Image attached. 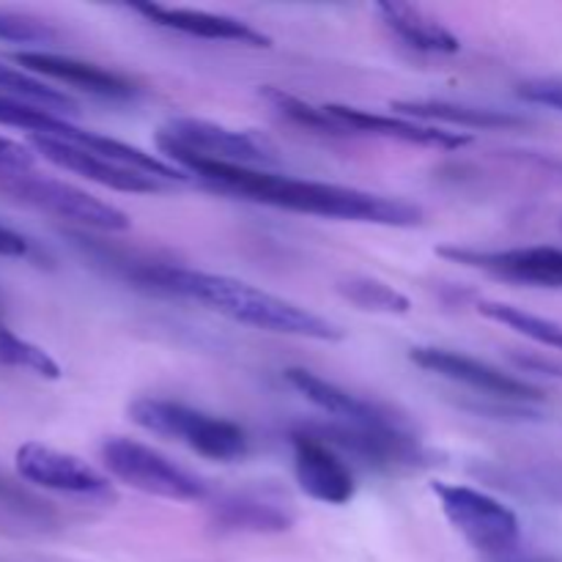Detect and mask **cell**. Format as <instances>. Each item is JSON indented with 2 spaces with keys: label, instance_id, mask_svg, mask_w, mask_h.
<instances>
[{
  "label": "cell",
  "instance_id": "obj_29",
  "mask_svg": "<svg viewBox=\"0 0 562 562\" xmlns=\"http://www.w3.org/2000/svg\"><path fill=\"white\" fill-rule=\"evenodd\" d=\"M519 97L525 102L543 104V108L562 110V82L560 80H530L519 86Z\"/></svg>",
  "mask_w": 562,
  "mask_h": 562
},
{
  "label": "cell",
  "instance_id": "obj_22",
  "mask_svg": "<svg viewBox=\"0 0 562 562\" xmlns=\"http://www.w3.org/2000/svg\"><path fill=\"white\" fill-rule=\"evenodd\" d=\"M263 102L272 104L274 113H280L283 119H289L291 124L302 126V130L318 132V135H333V137H346L355 135L346 124H340L333 113H329L327 104H313L305 99L294 97V93L283 91V88L263 86L261 88Z\"/></svg>",
  "mask_w": 562,
  "mask_h": 562
},
{
  "label": "cell",
  "instance_id": "obj_16",
  "mask_svg": "<svg viewBox=\"0 0 562 562\" xmlns=\"http://www.w3.org/2000/svg\"><path fill=\"white\" fill-rule=\"evenodd\" d=\"M11 60L20 64V69L31 71V75H42L55 82H64V86H75L80 91L93 93V97H137V88L126 77H121L119 71L104 69L99 64H88V60L80 58H69V55L44 53V49H22V53H11Z\"/></svg>",
  "mask_w": 562,
  "mask_h": 562
},
{
  "label": "cell",
  "instance_id": "obj_24",
  "mask_svg": "<svg viewBox=\"0 0 562 562\" xmlns=\"http://www.w3.org/2000/svg\"><path fill=\"white\" fill-rule=\"evenodd\" d=\"M477 313H481V316H486L488 322L505 324V327H510L514 333L525 335V338L536 340V344L562 351V324L560 322L536 316V313L525 311V307L508 305V302H477Z\"/></svg>",
  "mask_w": 562,
  "mask_h": 562
},
{
  "label": "cell",
  "instance_id": "obj_27",
  "mask_svg": "<svg viewBox=\"0 0 562 562\" xmlns=\"http://www.w3.org/2000/svg\"><path fill=\"white\" fill-rule=\"evenodd\" d=\"M58 38L49 22L38 20L33 14H22V11L0 9V42L9 44H53Z\"/></svg>",
  "mask_w": 562,
  "mask_h": 562
},
{
  "label": "cell",
  "instance_id": "obj_7",
  "mask_svg": "<svg viewBox=\"0 0 562 562\" xmlns=\"http://www.w3.org/2000/svg\"><path fill=\"white\" fill-rule=\"evenodd\" d=\"M302 431L322 439L324 445L338 450L340 456L379 467V470H417V467L434 464V453L409 428H376L324 420L307 423V426H302Z\"/></svg>",
  "mask_w": 562,
  "mask_h": 562
},
{
  "label": "cell",
  "instance_id": "obj_2",
  "mask_svg": "<svg viewBox=\"0 0 562 562\" xmlns=\"http://www.w3.org/2000/svg\"><path fill=\"white\" fill-rule=\"evenodd\" d=\"M135 278L143 285H154L165 294L212 307V311L223 313L225 318L245 324V327L291 335V338L322 340V344L344 340V329L338 324L327 322L324 316L296 305V302L269 294L258 285L228 278V274L201 272V269L173 267V263H148V267L137 269Z\"/></svg>",
  "mask_w": 562,
  "mask_h": 562
},
{
  "label": "cell",
  "instance_id": "obj_28",
  "mask_svg": "<svg viewBox=\"0 0 562 562\" xmlns=\"http://www.w3.org/2000/svg\"><path fill=\"white\" fill-rule=\"evenodd\" d=\"M33 162H36V151L27 143L0 135V176L27 173L33 170Z\"/></svg>",
  "mask_w": 562,
  "mask_h": 562
},
{
  "label": "cell",
  "instance_id": "obj_26",
  "mask_svg": "<svg viewBox=\"0 0 562 562\" xmlns=\"http://www.w3.org/2000/svg\"><path fill=\"white\" fill-rule=\"evenodd\" d=\"M0 362L11 368H22V371H31L42 379H53V382L60 379V366L42 346L20 338V335L11 333L3 324H0Z\"/></svg>",
  "mask_w": 562,
  "mask_h": 562
},
{
  "label": "cell",
  "instance_id": "obj_10",
  "mask_svg": "<svg viewBox=\"0 0 562 562\" xmlns=\"http://www.w3.org/2000/svg\"><path fill=\"white\" fill-rule=\"evenodd\" d=\"M409 360L417 368L437 376L448 379V382L464 384V387L483 393L492 401H503V404H519L530 406L536 401H543V393L536 384L525 382V379L514 376V373L499 371L497 366L477 357L464 355V351L439 349V346H415L409 351Z\"/></svg>",
  "mask_w": 562,
  "mask_h": 562
},
{
  "label": "cell",
  "instance_id": "obj_30",
  "mask_svg": "<svg viewBox=\"0 0 562 562\" xmlns=\"http://www.w3.org/2000/svg\"><path fill=\"white\" fill-rule=\"evenodd\" d=\"M31 252V241L22 234H16L14 228L0 223V256L3 258H22Z\"/></svg>",
  "mask_w": 562,
  "mask_h": 562
},
{
  "label": "cell",
  "instance_id": "obj_9",
  "mask_svg": "<svg viewBox=\"0 0 562 562\" xmlns=\"http://www.w3.org/2000/svg\"><path fill=\"white\" fill-rule=\"evenodd\" d=\"M16 475L47 492L66 494V497L86 499V503L113 505L119 499L108 475L77 456L64 450L47 448L42 442L20 445L14 456Z\"/></svg>",
  "mask_w": 562,
  "mask_h": 562
},
{
  "label": "cell",
  "instance_id": "obj_20",
  "mask_svg": "<svg viewBox=\"0 0 562 562\" xmlns=\"http://www.w3.org/2000/svg\"><path fill=\"white\" fill-rule=\"evenodd\" d=\"M395 115H404L412 121H442V124L467 126V130H510V126H525V115H516L510 110L497 108H475V104L445 102V99H404V102L390 104Z\"/></svg>",
  "mask_w": 562,
  "mask_h": 562
},
{
  "label": "cell",
  "instance_id": "obj_19",
  "mask_svg": "<svg viewBox=\"0 0 562 562\" xmlns=\"http://www.w3.org/2000/svg\"><path fill=\"white\" fill-rule=\"evenodd\" d=\"M373 11L384 22V27L395 33L406 47L434 55H453L461 49V38L450 27H445L437 16L417 9V5L382 0V3L373 5Z\"/></svg>",
  "mask_w": 562,
  "mask_h": 562
},
{
  "label": "cell",
  "instance_id": "obj_13",
  "mask_svg": "<svg viewBox=\"0 0 562 562\" xmlns=\"http://www.w3.org/2000/svg\"><path fill=\"white\" fill-rule=\"evenodd\" d=\"M294 445V475L302 492L324 505H349L357 494L355 475L338 450L324 445L307 431L291 434Z\"/></svg>",
  "mask_w": 562,
  "mask_h": 562
},
{
  "label": "cell",
  "instance_id": "obj_18",
  "mask_svg": "<svg viewBox=\"0 0 562 562\" xmlns=\"http://www.w3.org/2000/svg\"><path fill=\"white\" fill-rule=\"evenodd\" d=\"M212 525L223 532H256L274 536L294 527V514L283 503H272L258 494H228L209 505Z\"/></svg>",
  "mask_w": 562,
  "mask_h": 562
},
{
  "label": "cell",
  "instance_id": "obj_11",
  "mask_svg": "<svg viewBox=\"0 0 562 562\" xmlns=\"http://www.w3.org/2000/svg\"><path fill=\"white\" fill-rule=\"evenodd\" d=\"M439 256L464 267L483 269L494 278L541 289H562V247L536 245L510 250H475V247H439Z\"/></svg>",
  "mask_w": 562,
  "mask_h": 562
},
{
  "label": "cell",
  "instance_id": "obj_31",
  "mask_svg": "<svg viewBox=\"0 0 562 562\" xmlns=\"http://www.w3.org/2000/svg\"><path fill=\"white\" fill-rule=\"evenodd\" d=\"M516 366L525 368V371H532V373H547V376H558L562 379V366L554 360H541V357H514Z\"/></svg>",
  "mask_w": 562,
  "mask_h": 562
},
{
  "label": "cell",
  "instance_id": "obj_8",
  "mask_svg": "<svg viewBox=\"0 0 562 562\" xmlns=\"http://www.w3.org/2000/svg\"><path fill=\"white\" fill-rule=\"evenodd\" d=\"M159 148H176V151L192 154L201 159H214L225 165H245V168H261V165L278 162V151L263 135L250 130H231L217 121L170 119L157 132Z\"/></svg>",
  "mask_w": 562,
  "mask_h": 562
},
{
  "label": "cell",
  "instance_id": "obj_12",
  "mask_svg": "<svg viewBox=\"0 0 562 562\" xmlns=\"http://www.w3.org/2000/svg\"><path fill=\"white\" fill-rule=\"evenodd\" d=\"M27 146L36 154H42L47 162L55 168H64L69 173L82 176L88 181L108 187L115 192H162L168 190V181H159L154 176L140 173V170L124 168V165L104 159L102 154H93L88 148L77 146V143L60 140V137L49 135H27Z\"/></svg>",
  "mask_w": 562,
  "mask_h": 562
},
{
  "label": "cell",
  "instance_id": "obj_4",
  "mask_svg": "<svg viewBox=\"0 0 562 562\" xmlns=\"http://www.w3.org/2000/svg\"><path fill=\"white\" fill-rule=\"evenodd\" d=\"M102 464L115 481L137 488L143 494L162 499H176V503H203L209 499V486L195 472L184 470L168 456L159 453L151 445H143L130 437H110L104 439Z\"/></svg>",
  "mask_w": 562,
  "mask_h": 562
},
{
  "label": "cell",
  "instance_id": "obj_14",
  "mask_svg": "<svg viewBox=\"0 0 562 562\" xmlns=\"http://www.w3.org/2000/svg\"><path fill=\"white\" fill-rule=\"evenodd\" d=\"M285 382H289L296 393L305 395V401H311L316 409L329 415V420L355 423V426L406 428V423L401 420L395 412H390L387 406L376 404V401L360 398V395L349 393V390L338 387L335 382H327L324 376L305 371V368H289V371H285Z\"/></svg>",
  "mask_w": 562,
  "mask_h": 562
},
{
  "label": "cell",
  "instance_id": "obj_15",
  "mask_svg": "<svg viewBox=\"0 0 562 562\" xmlns=\"http://www.w3.org/2000/svg\"><path fill=\"white\" fill-rule=\"evenodd\" d=\"M135 14L146 16L148 22L168 31L187 33V36L209 38V42H231L247 44V47H272V38L263 31L252 27L250 22L231 14H214V11L201 9H176V5L162 3H132Z\"/></svg>",
  "mask_w": 562,
  "mask_h": 562
},
{
  "label": "cell",
  "instance_id": "obj_5",
  "mask_svg": "<svg viewBox=\"0 0 562 562\" xmlns=\"http://www.w3.org/2000/svg\"><path fill=\"white\" fill-rule=\"evenodd\" d=\"M0 192L11 201L22 203V206L38 209L44 214L69 220L82 228L102 231V234H124L132 225V220L113 203L99 201L97 195L80 190V187L49 179V176H38L33 170L0 176Z\"/></svg>",
  "mask_w": 562,
  "mask_h": 562
},
{
  "label": "cell",
  "instance_id": "obj_25",
  "mask_svg": "<svg viewBox=\"0 0 562 562\" xmlns=\"http://www.w3.org/2000/svg\"><path fill=\"white\" fill-rule=\"evenodd\" d=\"M0 126H11V130H25L27 135H49L64 137L71 130V121L60 119V115L47 113L42 108L20 102L14 97L0 93Z\"/></svg>",
  "mask_w": 562,
  "mask_h": 562
},
{
  "label": "cell",
  "instance_id": "obj_23",
  "mask_svg": "<svg viewBox=\"0 0 562 562\" xmlns=\"http://www.w3.org/2000/svg\"><path fill=\"white\" fill-rule=\"evenodd\" d=\"M338 294L344 300H349L351 305L360 307V311L368 313H384V316H406L412 311L409 296L401 294L398 289H393L390 283L376 278H362V274H355V278L338 280Z\"/></svg>",
  "mask_w": 562,
  "mask_h": 562
},
{
  "label": "cell",
  "instance_id": "obj_21",
  "mask_svg": "<svg viewBox=\"0 0 562 562\" xmlns=\"http://www.w3.org/2000/svg\"><path fill=\"white\" fill-rule=\"evenodd\" d=\"M0 93L20 99V102L25 104H33V108L47 110V113L60 115V119L77 113V102L69 93L49 86V82L42 80L38 75L16 69V66L3 64V60H0Z\"/></svg>",
  "mask_w": 562,
  "mask_h": 562
},
{
  "label": "cell",
  "instance_id": "obj_17",
  "mask_svg": "<svg viewBox=\"0 0 562 562\" xmlns=\"http://www.w3.org/2000/svg\"><path fill=\"white\" fill-rule=\"evenodd\" d=\"M329 113L349 126L355 135H376L387 137V140L409 143V146H426V148H461L472 143L467 132H448L439 126L423 124V121L404 119V115H384L371 113V110L351 108V104H327Z\"/></svg>",
  "mask_w": 562,
  "mask_h": 562
},
{
  "label": "cell",
  "instance_id": "obj_3",
  "mask_svg": "<svg viewBox=\"0 0 562 562\" xmlns=\"http://www.w3.org/2000/svg\"><path fill=\"white\" fill-rule=\"evenodd\" d=\"M130 420L140 426L143 431L157 434V437L176 439L187 445L192 453L203 456L209 461H231L245 459L250 442H247L245 428L234 420L209 415V412L192 409L168 398H137L130 404Z\"/></svg>",
  "mask_w": 562,
  "mask_h": 562
},
{
  "label": "cell",
  "instance_id": "obj_6",
  "mask_svg": "<svg viewBox=\"0 0 562 562\" xmlns=\"http://www.w3.org/2000/svg\"><path fill=\"white\" fill-rule=\"evenodd\" d=\"M434 497L439 499V508L448 516L450 525L467 538L470 547L483 554H508L519 543L521 525L519 516L499 503L492 494L481 488L464 486V483H431Z\"/></svg>",
  "mask_w": 562,
  "mask_h": 562
},
{
  "label": "cell",
  "instance_id": "obj_1",
  "mask_svg": "<svg viewBox=\"0 0 562 562\" xmlns=\"http://www.w3.org/2000/svg\"><path fill=\"white\" fill-rule=\"evenodd\" d=\"M170 165L184 173L209 181L217 190L267 203V206L289 209L316 217L351 220V223L387 225V228H415L423 223V209L404 198L376 195V192L357 190V187L327 184V181L294 179V176L269 173L263 168H245V165H225L214 159L192 157L176 148H159Z\"/></svg>",
  "mask_w": 562,
  "mask_h": 562
}]
</instances>
